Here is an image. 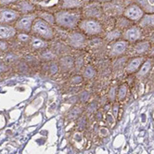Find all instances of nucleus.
Instances as JSON below:
<instances>
[{"label":"nucleus","mask_w":154,"mask_h":154,"mask_svg":"<svg viewBox=\"0 0 154 154\" xmlns=\"http://www.w3.org/2000/svg\"><path fill=\"white\" fill-rule=\"evenodd\" d=\"M39 18L44 20H46L47 23H48L50 25L54 24L55 23V17L54 15L50 14V13H48V12H40L38 14Z\"/></svg>","instance_id":"412c9836"},{"label":"nucleus","mask_w":154,"mask_h":154,"mask_svg":"<svg viewBox=\"0 0 154 154\" xmlns=\"http://www.w3.org/2000/svg\"><path fill=\"white\" fill-rule=\"evenodd\" d=\"M139 27L154 28V13H146L139 20Z\"/></svg>","instance_id":"ddd939ff"},{"label":"nucleus","mask_w":154,"mask_h":154,"mask_svg":"<svg viewBox=\"0 0 154 154\" xmlns=\"http://www.w3.org/2000/svg\"><path fill=\"white\" fill-rule=\"evenodd\" d=\"M150 41H151V42H154V30H153L152 34H151V35H150Z\"/></svg>","instance_id":"473e14b6"},{"label":"nucleus","mask_w":154,"mask_h":154,"mask_svg":"<svg viewBox=\"0 0 154 154\" xmlns=\"http://www.w3.org/2000/svg\"><path fill=\"white\" fill-rule=\"evenodd\" d=\"M77 125H78L80 130L84 129L86 125V117L85 116H80L79 120H78V123H77Z\"/></svg>","instance_id":"b1692460"},{"label":"nucleus","mask_w":154,"mask_h":154,"mask_svg":"<svg viewBox=\"0 0 154 154\" xmlns=\"http://www.w3.org/2000/svg\"><path fill=\"white\" fill-rule=\"evenodd\" d=\"M142 37V31L139 26H132L127 29L123 35L125 41L128 43H135L140 40Z\"/></svg>","instance_id":"0eeeda50"},{"label":"nucleus","mask_w":154,"mask_h":154,"mask_svg":"<svg viewBox=\"0 0 154 154\" xmlns=\"http://www.w3.org/2000/svg\"><path fill=\"white\" fill-rule=\"evenodd\" d=\"M97 1H98V2H109V1H112V0H97Z\"/></svg>","instance_id":"72a5a7b5"},{"label":"nucleus","mask_w":154,"mask_h":154,"mask_svg":"<svg viewBox=\"0 0 154 154\" xmlns=\"http://www.w3.org/2000/svg\"><path fill=\"white\" fill-rule=\"evenodd\" d=\"M118 109H119V105L117 103H115L113 105V115L115 117H117V115H118Z\"/></svg>","instance_id":"7c9ffc66"},{"label":"nucleus","mask_w":154,"mask_h":154,"mask_svg":"<svg viewBox=\"0 0 154 154\" xmlns=\"http://www.w3.org/2000/svg\"><path fill=\"white\" fill-rule=\"evenodd\" d=\"M35 19L36 15L35 13L25 14L20 17V19L16 21L14 27L17 31H20L23 32H30L32 31V26Z\"/></svg>","instance_id":"20e7f679"},{"label":"nucleus","mask_w":154,"mask_h":154,"mask_svg":"<svg viewBox=\"0 0 154 154\" xmlns=\"http://www.w3.org/2000/svg\"><path fill=\"white\" fill-rule=\"evenodd\" d=\"M31 46L35 49H44L48 47V42L40 37L32 36L31 39Z\"/></svg>","instance_id":"2eb2a0df"},{"label":"nucleus","mask_w":154,"mask_h":154,"mask_svg":"<svg viewBox=\"0 0 154 154\" xmlns=\"http://www.w3.org/2000/svg\"><path fill=\"white\" fill-rule=\"evenodd\" d=\"M91 1H93V0H82V2H85V3H89Z\"/></svg>","instance_id":"f704fd0d"},{"label":"nucleus","mask_w":154,"mask_h":154,"mask_svg":"<svg viewBox=\"0 0 154 154\" xmlns=\"http://www.w3.org/2000/svg\"><path fill=\"white\" fill-rule=\"evenodd\" d=\"M69 45L73 48H83L85 45V36L80 32H72L70 34Z\"/></svg>","instance_id":"6e6552de"},{"label":"nucleus","mask_w":154,"mask_h":154,"mask_svg":"<svg viewBox=\"0 0 154 154\" xmlns=\"http://www.w3.org/2000/svg\"><path fill=\"white\" fill-rule=\"evenodd\" d=\"M109 35H112V36L109 38V39H112V40H113V39H116V38H119L120 37V35H121V34L118 32V31H112V32H109Z\"/></svg>","instance_id":"cd10ccee"},{"label":"nucleus","mask_w":154,"mask_h":154,"mask_svg":"<svg viewBox=\"0 0 154 154\" xmlns=\"http://www.w3.org/2000/svg\"><path fill=\"white\" fill-rule=\"evenodd\" d=\"M8 49V44L4 40H0V50L5 51Z\"/></svg>","instance_id":"c85d7f7f"},{"label":"nucleus","mask_w":154,"mask_h":154,"mask_svg":"<svg viewBox=\"0 0 154 154\" xmlns=\"http://www.w3.org/2000/svg\"><path fill=\"white\" fill-rule=\"evenodd\" d=\"M135 1L137 3L138 6H140L143 10L148 13H152L154 12V7L149 3V0H135Z\"/></svg>","instance_id":"f3484780"},{"label":"nucleus","mask_w":154,"mask_h":154,"mask_svg":"<svg viewBox=\"0 0 154 154\" xmlns=\"http://www.w3.org/2000/svg\"><path fill=\"white\" fill-rule=\"evenodd\" d=\"M15 8L19 13H23L25 15L35 11V7L30 3L28 0H20V1L15 3Z\"/></svg>","instance_id":"9d476101"},{"label":"nucleus","mask_w":154,"mask_h":154,"mask_svg":"<svg viewBox=\"0 0 154 154\" xmlns=\"http://www.w3.org/2000/svg\"><path fill=\"white\" fill-rule=\"evenodd\" d=\"M31 32L35 36L40 37L44 40H51L54 37V31L51 25L40 18H36L35 20Z\"/></svg>","instance_id":"f03ea898"},{"label":"nucleus","mask_w":154,"mask_h":154,"mask_svg":"<svg viewBox=\"0 0 154 154\" xmlns=\"http://www.w3.org/2000/svg\"><path fill=\"white\" fill-rule=\"evenodd\" d=\"M128 46V42L125 40H119L113 44V46L112 47L111 49V54L112 56H120L125 52L126 48Z\"/></svg>","instance_id":"9b49d317"},{"label":"nucleus","mask_w":154,"mask_h":154,"mask_svg":"<svg viewBox=\"0 0 154 154\" xmlns=\"http://www.w3.org/2000/svg\"><path fill=\"white\" fill-rule=\"evenodd\" d=\"M83 5L82 0H61L62 9H75L80 8Z\"/></svg>","instance_id":"4468645a"},{"label":"nucleus","mask_w":154,"mask_h":154,"mask_svg":"<svg viewBox=\"0 0 154 154\" xmlns=\"http://www.w3.org/2000/svg\"><path fill=\"white\" fill-rule=\"evenodd\" d=\"M18 38L19 40L23 41V42H26L30 39V36L26 34V32H21V34L18 35Z\"/></svg>","instance_id":"bb28decb"},{"label":"nucleus","mask_w":154,"mask_h":154,"mask_svg":"<svg viewBox=\"0 0 154 154\" xmlns=\"http://www.w3.org/2000/svg\"><path fill=\"white\" fill-rule=\"evenodd\" d=\"M55 23L64 29H74L82 20V12L79 8L61 9L54 14Z\"/></svg>","instance_id":"f257e3e1"},{"label":"nucleus","mask_w":154,"mask_h":154,"mask_svg":"<svg viewBox=\"0 0 154 154\" xmlns=\"http://www.w3.org/2000/svg\"><path fill=\"white\" fill-rule=\"evenodd\" d=\"M149 3L154 7V0H149Z\"/></svg>","instance_id":"c9c22d12"},{"label":"nucleus","mask_w":154,"mask_h":154,"mask_svg":"<svg viewBox=\"0 0 154 154\" xmlns=\"http://www.w3.org/2000/svg\"><path fill=\"white\" fill-rule=\"evenodd\" d=\"M31 1H37V0H31Z\"/></svg>","instance_id":"e433bc0d"},{"label":"nucleus","mask_w":154,"mask_h":154,"mask_svg":"<svg viewBox=\"0 0 154 154\" xmlns=\"http://www.w3.org/2000/svg\"><path fill=\"white\" fill-rule=\"evenodd\" d=\"M17 34V30L14 26L9 24L0 23V40H7L15 36Z\"/></svg>","instance_id":"1a4fd4ad"},{"label":"nucleus","mask_w":154,"mask_h":154,"mask_svg":"<svg viewBox=\"0 0 154 154\" xmlns=\"http://www.w3.org/2000/svg\"><path fill=\"white\" fill-rule=\"evenodd\" d=\"M83 80V78L81 76H73V78L72 79V84H78V83H81Z\"/></svg>","instance_id":"c756f323"},{"label":"nucleus","mask_w":154,"mask_h":154,"mask_svg":"<svg viewBox=\"0 0 154 154\" xmlns=\"http://www.w3.org/2000/svg\"><path fill=\"white\" fill-rule=\"evenodd\" d=\"M83 112V109L79 106H74L72 109H71V111L68 113V119L69 120H75L77 118H79Z\"/></svg>","instance_id":"6ab92c4d"},{"label":"nucleus","mask_w":154,"mask_h":154,"mask_svg":"<svg viewBox=\"0 0 154 154\" xmlns=\"http://www.w3.org/2000/svg\"><path fill=\"white\" fill-rule=\"evenodd\" d=\"M127 95V86L125 85H123L120 86V88L118 90V100H123L125 98Z\"/></svg>","instance_id":"5701e85b"},{"label":"nucleus","mask_w":154,"mask_h":154,"mask_svg":"<svg viewBox=\"0 0 154 154\" xmlns=\"http://www.w3.org/2000/svg\"><path fill=\"white\" fill-rule=\"evenodd\" d=\"M20 0H0V5L1 6H8V5H11L15 4Z\"/></svg>","instance_id":"393cba45"},{"label":"nucleus","mask_w":154,"mask_h":154,"mask_svg":"<svg viewBox=\"0 0 154 154\" xmlns=\"http://www.w3.org/2000/svg\"><path fill=\"white\" fill-rule=\"evenodd\" d=\"M150 48V43L149 41H143V42H138L135 46V51L136 53L142 55L147 53Z\"/></svg>","instance_id":"dca6fc26"},{"label":"nucleus","mask_w":154,"mask_h":154,"mask_svg":"<svg viewBox=\"0 0 154 154\" xmlns=\"http://www.w3.org/2000/svg\"><path fill=\"white\" fill-rule=\"evenodd\" d=\"M60 68L63 71H69L70 69H72L73 67L74 61L72 60V58L71 57H65L60 60Z\"/></svg>","instance_id":"a211bd4d"},{"label":"nucleus","mask_w":154,"mask_h":154,"mask_svg":"<svg viewBox=\"0 0 154 154\" xmlns=\"http://www.w3.org/2000/svg\"><path fill=\"white\" fill-rule=\"evenodd\" d=\"M144 10L137 4L129 5L128 7L125 8L124 11L125 17L133 21H139L142 19V17L144 16Z\"/></svg>","instance_id":"39448f33"},{"label":"nucleus","mask_w":154,"mask_h":154,"mask_svg":"<svg viewBox=\"0 0 154 154\" xmlns=\"http://www.w3.org/2000/svg\"><path fill=\"white\" fill-rule=\"evenodd\" d=\"M3 71H6V67L3 64H0V72H3Z\"/></svg>","instance_id":"2f4dec72"},{"label":"nucleus","mask_w":154,"mask_h":154,"mask_svg":"<svg viewBox=\"0 0 154 154\" xmlns=\"http://www.w3.org/2000/svg\"><path fill=\"white\" fill-rule=\"evenodd\" d=\"M83 75L84 77H85V78L87 79H91L93 78V77H95L96 75V70L94 67H92L91 65H88V66H86L84 72H83Z\"/></svg>","instance_id":"4be33fe9"},{"label":"nucleus","mask_w":154,"mask_h":154,"mask_svg":"<svg viewBox=\"0 0 154 154\" xmlns=\"http://www.w3.org/2000/svg\"><path fill=\"white\" fill-rule=\"evenodd\" d=\"M150 68H151V63H150V61L147 60L146 62H144L140 66V69L137 72V76L138 77H143V76L147 75L149 73Z\"/></svg>","instance_id":"aec40b11"},{"label":"nucleus","mask_w":154,"mask_h":154,"mask_svg":"<svg viewBox=\"0 0 154 154\" xmlns=\"http://www.w3.org/2000/svg\"><path fill=\"white\" fill-rule=\"evenodd\" d=\"M20 19V13L17 10L8 8H0V23L9 24Z\"/></svg>","instance_id":"423d86ee"},{"label":"nucleus","mask_w":154,"mask_h":154,"mask_svg":"<svg viewBox=\"0 0 154 154\" xmlns=\"http://www.w3.org/2000/svg\"><path fill=\"white\" fill-rule=\"evenodd\" d=\"M143 61H144V58L143 57H136V58L132 59L129 61L127 67H126L127 73L131 74V73H134L137 71H138V69L140 68V66L142 65Z\"/></svg>","instance_id":"f8f14e48"},{"label":"nucleus","mask_w":154,"mask_h":154,"mask_svg":"<svg viewBox=\"0 0 154 154\" xmlns=\"http://www.w3.org/2000/svg\"><path fill=\"white\" fill-rule=\"evenodd\" d=\"M115 96H116V88H115V87H112L111 90H109V100L113 101L115 100Z\"/></svg>","instance_id":"a878e982"},{"label":"nucleus","mask_w":154,"mask_h":154,"mask_svg":"<svg viewBox=\"0 0 154 154\" xmlns=\"http://www.w3.org/2000/svg\"><path fill=\"white\" fill-rule=\"evenodd\" d=\"M78 27L85 35H97L102 32V25L98 20L89 18L81 20Z\"/></svg>","instance_id":"7ed1b4c3"}]
</instances>
